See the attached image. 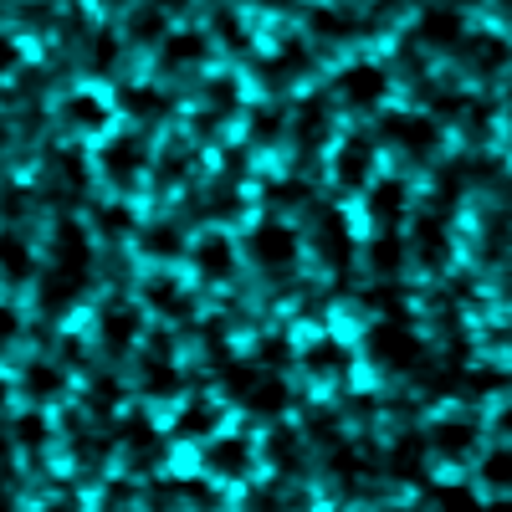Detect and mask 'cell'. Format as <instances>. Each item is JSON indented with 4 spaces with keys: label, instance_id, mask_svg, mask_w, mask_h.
<instances>
[{
    "label": "cell",
    "instance_id": "obj_39",
    "mask_svg": "<svg viewBox=\"0 0 512 512\" xmlns=\"http://www.w3.org/2000/svg\"><path fill=\"white\" fill-rule=\"evenodd\" d=\"M256 364H262V369L292 364V344H287V338H262V344H256Z\"/></svg>",
    "mask_w": 512,
    "mask_h": 512
},
{
    "label": "cell",
    "instance_id": "obj_2",
    "mask_svg": "<svg viewBox=\"0 0 512 512\" xmlns=\"http://www.w3.org/2000/svg\"><path fill=\"white\" fill-rule=\"evenodd\" d=\"M98 175H103L113 190H134V185L149 175V149H144V139H134V134L103 139V149H98Z\"/></svg>",
    "mask_w": 512,
    "mask_h": 512
},
{
    "label": "cell",
    "instance_id": "obj_6",
    "mask_svg": "<svg viewBox=\"0 0 512 512\" xmlns=\"http://www.w3.org/2000/svg\"><path fill=\"white\" fill-rule=\"evenodd\" d=\"M190 267H195V277H205V282H231V277H236V241H231L226 231L195 236Z\"/></svg>",
    "mask_w": 512,
    "mask_h": 512
},
{
    "label": "cell",
    "instance_id": "obj_42",
    "mask_svg": "<svg viewBox=\"0 0 512 512\" xmlns=\"http://www.w3.org/2000/svg\"><path fill=\"white\" fill-rule=\"evenodd\" d=\"M308 200V185L303 180H282V185H272V205H303Z\"/></svg>",
    "mask_w": 512,
    "mask_h": 512
},
{
    "label": "cell",
    "instance_id": "obj_29",
    "mask_svg": "<svg viewBox=\"0 0 512 512\" xmlns=\"http://www.w3.org/2000/svg\"><path fill=\"white\" fill-rule=\"evenodd\" d=\"M128 31H134V41H144V47H164L169 41V21H164V11H149V6H139L134 16H128Z\"/></svg>",
    "mask_w": 512,
    "mask_h": 512
},
{
    "label": "cell",
    "instance_id": "obj_34",
    "mask_svg": "<svg viewBox=\"0 0 512 512\" xmlns=\"http://www.w3.org/2000/svg\"><path fill=\"white\" fill-rule=\"evenodd\" d=\"M436 512H482V497L461 482H446L436 487Z\"/></svg>",
    "mask_w": 512,
    "mask_h": 512
},
{
    "label": "cell",
    "instance_id": "obj_36",
    "mask_svg": "<svg viewBox=\"0 0 512 512\" xmlns=\"http://www.w3.org/2000/svg\"><path fill=\"white\" fill-rule=\"evenodd\" d=\"M313 31H323L328 41H344V36L359 31V21H354L349 11H328V6H323V11H313Z\"/></svg>",
    "mask_w": 512,
    "mask_h": 512
},
{
    "label": "cell",
    "instance_id": "obj_8",
    "mask_svg": "<svg viewBox=\"0 0 512 512\" xmlns=\"http://www.w3.org/2000/svg\"><path fill=\"white\" fill-rule=\"evenodd\" d=\"M384 139L400 144L415 159H425V154L441 144V123L431 113H390V118H384Z\"/></svg>",
    "mask_w": 512,
    "mask_h": 512
},
{
    "label": "cell",
    "instance_id": "obj_25",
    "mask_svg": "<svg viewBox=\"0 0 512 512\" xmlns=\"http://www.w3.org/2000/svg\"><path fill=\"white\" fill-rule=\"evenodd\" d=\"M139 251L149 256V262H175V256H190V246L180 241L175 226H149V231H139Z\"/></svg>",
    "mask_w": 512,
    "mask_h": 512
},
{
    "label": "cell",
    "instance_id": "obj_22",
    "mask_svg": "<svg viewBox=\"0 0 512 512\" xmlns=\"http://www.w3.org/2000/svg\"><path fill=\"white\" fill-rule=\"evenodd\" d=\"M82 297V277L77 272H62V267H52L47 277L36 282V303L47 308V313H67L72 303Z\"/></svg>",
    "mask_w": 512,
    "mask_h": 512
},
{
    "label": "cell",
    "instance_id": "obj_46",
    "mask_svg": "<svg viewBox=\"0 0 512 512\" xmlns=\"http://www.w3.org/2000/svg\"><path fill=\"white\" fill-rule=\"evenodd\" d=\"M395 466H405L410 477L420 472V446H415V436H405V446H395Z\"/></svg>",
    "mask_w": 512,
    "mask_h": 512
},
{
    "label": "cell",
    "instance_id": "obj_17",
    "mask_svg": "<svg viewBox=\"0 0 512 512\" xmlns=\"http://www.w3.org/2000/svg\"><path fill=\"white\" fill-rule=\"evenodd\" d=\"M159 57H164V67H200L205 57H210V36L205 31H195V26H185V31H169V41L159 47Z\"/></svg>",
    "mask_w": 512,
    "mask_h": 512
},
{
    "label": "cell",
    "instance_id": "obj_37",
    "mask_svg": "<svg viewBox=\"0 0 512 512\" xmlns=\"http://www.w3.org/2000/svg\"><path fill=\"white\" fill-rule=\"evenodd\" d=\"M128 451H134L139 461L159 456V431H149V420H128Z\"/></svg>",
    "mask_w": 512,
    "mask_h": 512
},
{
    "label": "cell",
    "instance_id": "obj_7",
    "mask_svg": "<svg viewBox=\"0 0 512 512\" xmlns=\"http://www.w3.org/2000/svg\"><path fill=\"white\" fill-rule=\"evenodd\" d=\"M482 431H477V420H466V415H441L431 420V431H425V446H431L441 461H466L477 451Z\"/></svg>",
    "mask_w": 512,
    "mask_h": 512
},
{
    "label": "cell",
    "instance_id": "obj_51",
    "mask_svg": "<svg viewBox=\"0 0 512 512\" xmlns=\"http://www.w3.org/2000/svg\"><path fill=\"white\" fill-rule=\"evenodd\" d=\"M384 512H425V507H415V502H400V507H384Z\"/></svg>",
    "mask_w": 512,
    "mask_h": 512
},
{
    "label": "cell",
    "instance_id": "obj_4",
    "mask_svg": "<svg viewBox=\"0 0 512 512\" xmlns=\"http://www.w3.org/2000/svg\"><path fill=\"white\" fill-rule=\"evenodd\" d=\"M338 98H344L354 113H369V108H379L384 98H390V72H384L379 62H349L344 72H338Z\"/></svg>",
    "mask_w": 512,
    "mask_h": 512
},
{
    "label": "cell",
    "instance_id": "obj_27",
    "mask_svg": "<svg viewBox=\"0 0 512 512\" xmlns=\"http://www.w3.org/2000/svg\"><path fill=\"white\" fill-rule=\"evenodd\" d=\"M369 267H374V277H395L400 272V262H405V241L395 236V231H384V236H374L369 241Z\"/></svg>",
    "mask_w": 512,
    "mask_h": 512
},
{
    "label": "cell",
    "instance_id": "obj_9",
    "mask_svg": "<svg viewBox=\"0 0 512 512\" xmlns=\"http://www.w3.org/2000/svg\"><path fill=\"white\" fill-rule=\"evenodd\" d=\"M415 36H420V47H431V52H451L472 31H466V16L456 6H425L415 16Z\"/></svg>",
    "mask_w": 512,
    "mask_h": 512
},
{
    "label": "cell",
    "instance_id": "obj_52",
    "mask_svg": "<svg viewBox=\"0 0 512 512\" xmlns=\"http://www.w3.org/2000/svg\"><path fill=\"white\" fill-rule=\"evenodd\" d=\"M507 277H512V272H507ZM507 292H512V282H507Z\"/></svg>",
    "mask_w": 512,
    "mask_h": 512
},
{
    "label": "cell",
    "instance_id": "obj_44",
    "mask_svg": "<svg viewBox=\"0 0 512 512\" xmlns=\"http://www.w3.org/2000/svg\"><path fill=\"white\" fill-rule=\"evenodd\" d=\"M57 175H62L67 185H77V190H82V185H88V164H82V159H67V154H62V159H57Z\"/></svg>",
    "mask_w": 512,
    "mask_h": 512
},
{
    "label": "cell",
    "instance_id": "obj_20",
    "mask_svg": "<svg viewBox=\"0 0 512 512\" xmlns=\"http://www.w3.org/2000/svg\"><path fill=\"white\" fill-rule=\"evenodd\" d=\"M405 210H410V190H405L400 180H374V190H369V216H374L384 231L400 226Z\"/></svg>",
    "mask_w": 512,
    "mask_h": 512
},
{
    "label": "cell",
    "instance_id": "obj_45",
    "mask_svg": "<svg viewBox=\"0 0 512 512\" xmlns=\"http://www.w3.org/2000/svg\"><path fill=\"white\" fill-rule=\"evenodd\" d=\"M88 405H93V415H108V410L118 405V384H108V379L93 384V400H88Z\"/></svg>",
    "mask_w": 512,
    "mask_h": 512
},
{
    "label": "cell",
    "instance_id": "obj_43",
    "mask_svg": "<svg viewBox=\"0 0 512 512\" xmlns=\"http://www.w3.org/2000/svg\"><path fill=\"white\" fill-rule=\"evenodd\" d=\"M180 497H185L190 507H216V492H210L205 482H195V477H185V482H180Z\"/></svg>",
    "mask_w": 512,
    "mask_h": 512
},
{
    "label": "cell",
    "instance_id": "obj_3",
    "mask_svg": "<svg viewBox=\"0 0 512 512\" xmlns=\"http://www.w3.org/2000/svg\"><path fill=\"white\" fill-rule=\"evenodd\" d=\"M246 251H251V262H256V267L277 272V267H292V262H297V251H303V241H297V231H292L287 221L267 216V221H256V226H251Z\"/></svg>",
    "mask_w": 512,
    "mask_h": 512
},
{
    "label": "cell",
    "instance_id": "obj_26",
    "mask_svg": "<svg viewBox=\"0 0 512 512\" xmlns=\"http://www.w3.org/2000/svg\"><path fill=\"white\" fill-rule=\"evenodd\" d=\"M164 108L169 103H164V93L154 88V82H128V88H123V113L128 118H144L149 123V118H164Z\"/></svg>",
    "mask_w": 512,
    "mask_h": 512
},
{
    "label": "cell",
    "instance_id": "obj_47",
    "mask_svg": "<svg viewBox=\"0 0 512 512\" xmlns=\"http://www.w3.org/2000/svg\"><path fill=\"white\" fill-rule=\"evenodd\" d=\"M113 57H118V41H113L108 31H98V47H93V62H98V67H108Z\"/></svg>",
    "mask_w": 512,
    "mask_h": 512
},
{
    "label": "cell",
    "instance_id": "obj_49",
    "mask_svg": "<svg viewBox=\"0 0 512 512\" xmlns=\"http://www.w3.org/2000/svg\"><path fill=\"white\" fill-rule=\"evenodd\" d=\"M36 512H82L77 502H47V507H36Z\"/></svg>",
    "mask_w": 512,
    "mask_h": 512
},
{
    "label": "cell",
    "instance_id": "obj_28",
    "mask_svg": "<svg viewBox=\"0 0 512 512\" xmlns=\"http://www.w3.org/2000/svg\"><path fill=\"white\" fill-rule=\"evenodd\" d=\"M308 72V47H297V41H282V52L267 62V82H292Z\"/></svg>",
    "mask_w": 512,
    "mask_h": 512
},
{
    "label": "cell",
    "instance_id": "obj_11",
    "mask_svg": "<svg viewBox=\"0 0 512 512\" xmlns=\"http://www.w3.org/2000/svg\"><path fill=\"white\" fill-rule=\"evenodd\" d=\"M98 338H103V349L108 354H128L144 338V313L134 303H103L98 313Z\"/></svg>",
    "mask_w": 512,
    "mask_h": 512
},
{
    "label": "cell",
    "instance_id": "obj_18",
    "mask_svg": "<svg viewBox=\"0 0 512 512\" xmlns=\"http://www.w3.org/2000/svg\"><path fill=\"white\" fill-rule=\"evenodd\" d=\"M52 256H57V267L62 272H88V262H93V241H88V231L82 226H57V236H52Z\"/></svg>",
    "mask_w": 512,
    "mask_h": 512
},
{
    "label": "cell",
    "instance_id": "obj_13",
    "mask_svg": "<svg viewBox=\"0 0 512 512\" xmlns=\"http://www.w3.org/2000/svg\"><path fill=\"white\" fill-rule=\"evenodd\" d=\"M333 180L344 190H364L374 180V149L364 139H344L333 149Z\"/></svg>",
    "mask_w": 512,
    "mask_h": 512
},
{
    "label": "cell",
    "instance_id": "obj_23",
    "mask_svg": "<svg viewBox=\"0 0 512 512\" xmlns=\"http://www.w3.org/2000/svg\"><path fill=\"white\" fill-rule=\"evenodd\" d=\"M144 303H149L159 318H185V313H190L185 287H180L175 277H164V272H154V277L144 282Z\"/></svg>",
    "mask_w": 512,
    "mask_h": 512
},
{
    "label": "cell",
    "instance_id": "obj_32",
    "mask_svg": "<svg viewBox=\"0 0 512 512\" xmlns=\"http://www.w3.org/2000/svg\"><path fill=\"white\" fill-rule=\"evenodd\" d=\"M47 441H52V425H47V415H36V410L16 415V446H21V451H41Z\"/></svg>",
    "mask_w": 512,
    "mask_h": 512
},
{
    "label": "cell",
    "instance_id": "obj_41",
    "mask_svg": "<svg viewBox=\"0 0 512 512\" xmlns=\"http://www.w3.org/2000/svg\"><path fill=\"white\" fill-rule=\"evenodd\" d=\"M210 103H216V113H236V103H241L236 82L231 77H216V82H210Z\"/></svg>",
    "mask_w": 512,
    "mask_h": 512
},
{
    "label": "cell",
    "instance_id": "obj_35",
    "mask_svg": "<svg viewBox=\"0 0 512 512\" xmlns=\"http://www.w3.org/2000/svg\"><path fill=\"white\" fill-rule=\"evenodd\" d=\"M282 128H287V113L282 108H251V139L256 144H277Z\"/></svg>",
    "mask_w": 512,
    "mask_h": 512
},
{
    "label": "cell",
    "instance_id": "obj_48",
    "mask_svg": "<svg viewBox=\"0 0 512 512\" xmlns=\"http://www.w3.org/2000/svg\"><path fill=\"white\" fill-rule=\"evenodd\" d=\"M497 431H502V441L512 446V405H502V415H497Z\"/></svg>",
    "mask_w": 512,
    "mask_h": 512
},
{
    "label": "cell",
    "instance_id": "obj_19",
    "mask_svg": "<svg viewBox=\"0 0 512 512\" xmlns=\"http://www.w3.org/2000/svg\"><path fill=\"white\" fill-rule=\"evenodd\" d=\"M21 390H26V400H36V405L62 400V395H67V374H62L52 359H31L26 374H21Z\"/></svg>",
    "mask_w": 512,
    "mask_h": 512
},
{
    "label": "cell",
    "instance_id": "obj_33",
    "mask_svg": "<svg viewBox=\"0 0 512 512\" xmlns=\"http://www.w3.org/2000/svg\"><path fill=\"white\" fill-rule=\"evenodd\" d=\"M144 395H180V374L169 359H149L144 364Z\"/></svg>",
    "mask_w": 512,
    "mask_h": 512
},
{
    "label": "cell",
    "instance_id": "obj_38",
    "mask_svg": "<svg viewBox=\"0 0 512 512\" xmlns=\"http://www.w3.org/2000/svg\"><path fill=\"white\" fill-rule=\"evenodd\" d=\"M6 277H11V282H31V251H26L21 236L6 241Z\"/></svg>",
    "mask_w": 512,
    "mask_h": 512
},
{
    "label": "cell",
    "instance_id": "obj_1",
    "mask_svg": "<svg viewBox=\"0 0 512 512\" xmlns=\"http://www.w3.org/2000/svg\"><path fill=\"white\" fill-rule=\"evenodd\" d=\"M364 354H369V364H379L384 374H410V369L425 364V338H420L405 318H384V323L369 328Z\"/></svg>",
    "mask_w": 512,
    "mask_h": 512
},
{
    "label": "cell",
    "instance_id": "obj_5",
    "mask_svg": "<svg viewBox=\"0 0 512 512\" xmlns=\"http://www.w3.org/2000/svg\"><path fill=\"white\" fill-rule=\"evenodd\" d=\"M57 113H62V128L67 134H108V123H113V103L103 98V93H93V88H72L62 103H57Z\"/></svg>",
    "mask_w": 512,
    "mask_h": 512
},
{
    "label": "cell",
    "instance_id": "obj_50",
    "mask_svg": "<svg viewBox=\"0 0 512 512\" xmlns=\"http://www.w3.org/2000/svg\"><path fill=\"white\" fill-rule=\"evenodd\" d=\"M482 512H512V497H497V502H482Z\"/></svg>",
    "mask_w": 512,
    "mask_h": 512
},
{
    "label": "cell",
    "instance_id": "obj_15",
    "mask_svg": "<svg viewBox=\"0 0 512 512\" xmlns=\"http://www.w3.org/2000/svg\"><path fill=\"white\" fill-rule=\"evenodd\" d=\"M349 364H354L349 344H344V338H333V333L313 338V344L303 349V369L313 379H338V374H349Z\"/></svg>",
    "mask_w": 512,
    "mask_h": 512
},
{
    "label": "cell",
    "instance_id": "obj_31",
    "mask_svg": "<svg viewBox=\"0 0 512 512\" xmlns=\"http://www.w3.org/2000/svg\"><path fill=\"white\" fill-rule=\"evenodd\" d=\"M93 221H98V231H103V236H134V231H139L134 210H128L123 200H113V205H98V210H93Z\"/></svg>",
    "mask_w": 512,
    "mask_h": 512
},
{
    "label": "cell",
    "instance_id": "obj_14",
    "mask_svg": "<svg viewBox=\"0 0 512 512\" xmlns=\"http://www.w3.org/2000/svg\"><path fill=\"white\" fill-rule=\"evenodd\" d=\"M205 466L216 477H231L236 482V477H246L251 466H256V446L246 436H216V441H210V451H205Z\"/></svg>",
    "mask_w": 512,
    "mask_h": 512
},
{
    "label": "cell",
    "instance_id": "obj_21",
    "mask_svg": "<svg viewBox=\"0 0 512 512\" xmlns=\"http://www.w3.org/2000/svg\"><path fill=\"white\" fill-rule=\"evenodd\" d=\"M287 405H292V395H287V384H282L277 374H256V384L241 395V410H251V415H267V420H277Z\"/></svg>",
    "mask_w": 512,
    "mask_h": 512
},
{
    "label": "cell",
    "instance_id": "obj_40",
    "mask_svg": "<svg viewBox=\"0 0 512 512\" xmlns=\"http://www.w3.org/2000/svg\"><path fill=\"white\" fill-rule=\"evenodd\" d=\"M267 456H272V466H297V436L292 431H272L267 436Z\"/></svg>",
    "mask_w": 512,
    "mask_h": 512
},
{
    "label": "cell",
    "instance_id": "obj_30",
    "mask_svg": "<svg viewBox=\"0 0 512 512\" xmlns=\"http://www.w3.org/2000/svg\"><path fill=\"white\" fill-rule=\"evenodd\" d=\"M482 482L492 487V492H512V446H497V451H487L482 456Z\"/></svg>",
    "mask_w": 512,
    "mask_h": 512
},
{
    "label": "cell",
    "instance_id": "obj_24",
    "mask_svg": "<svg viewBox=\"0 0 512 512\" xmlns=\"http://www.w3.org/2000/svg\"><path fill=\"white\" fill-rule=\"evenodd\" d=\"M216 425H221V410L210 405V400H195V405L180 410L175 436H180V441H205V436H216Z\"/></svg>",
    "mask_w": 512,
    "mask_h": 512
},
{
    "label": "cell",
    "instance_id": "obj_12",
    "mask_svg": "<svg viewBox=\"0 0 512 512\" xmlns=\"http://www.w3.org/2000/svg\"><path fill=\"white\" fill-rule=\"evenodd\" d=\"M318 256L328 267H349L354 262V251H359V241H354V226H349V216L344 210H323L318 216Z\"/></svg>",
    "mask_w": 512,
    "mask_h": 512
},
{
    "label": "cell",
    "instance_id": "obj_16",
    "mask_svg": "<svg viewBox=\"0 0 512 512\" xmlns=\"http://www.w3.org/2000/svg\"><path fill=\"white\" fill-rule=\"evenodd\" d=\"M415 256H420V267H446V256H451V241H446V226H441V216H431V210H425V216H415Z\"/></svg>",
    "mask_w": 512,
    "mask_h": 512
},
{
    "label": "cell",
    "instance_id": "obj_10",
    "mask_svg": "<svg viewBox=\"0 0 512 512\" xmlns=\"http://www.w3.org/2000/svg\"><path fill=\"white\" fill-rule=\"evenodd\" d=\"M461 62H466V72H482V77L512 72V41L502 31H472L461 41Z\"/></svg>",
    "mask_w": 512,
    "mask_h": 512
}]
</instances>
